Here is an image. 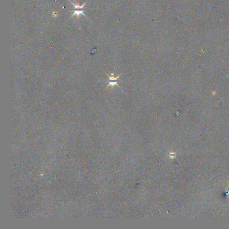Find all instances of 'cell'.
Here are the masks:
<instances>
[{
	"label": "cell",
	"mask_w": 229,
	"mask_h": 229,
	"mask_svg": "<svg viewBox=\"0 0 229 229\" xmlns=\"http://www.w3.org/2000/svg\"><path fill=\"white\" fill-rule=\"evenodd\" d=\"M106 74L108 75L109 79H108V81H107V82L109 83V84L106 87V89L108 88L109 87V86H112V88H113V89L114 90L115 85L117 86L119 88H120V87L119 85L117 84V83H118V79L120 78V75H122V73H120V74L118 75L116 77H115L114 73H113V72L111 73V76H109V74H107V73H106Z\"/></svg>",
	"instance_id": "6da1fadb"
},
{
	"label": "cell",
	"mask_w": 229,
	"mask_h": 229,
	"mask_svg": "<svg viewBox=\"0 0 229 229\" xmlns=\"http://www.w3.org/2000/svg\"><path fill=\"white\" fill-rule=\"evenodd\" d=\"M83 9H80L79 10V9H77L78 10H75V9H74V10H73L74 13H73V14L72 15V17H73L74 15H76L77 17L79 18L81 14H83V15L85 16V14H84L83 13V12L85 11V10H83Z\"/></svg>",
	"instance_id": "7a4b0ae2"
}]
</instances>
